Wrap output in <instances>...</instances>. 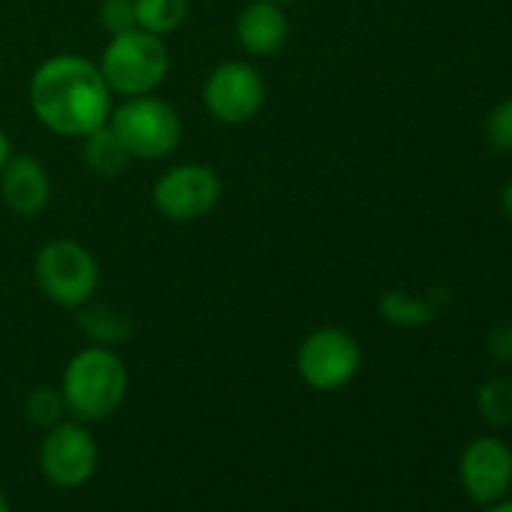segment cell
I'll return each instance as SVG.
<instances>
[{"label": "cell", "instance_id": "obj_1", "mask_svg": "<svg viewBox=\"0 0 512 512\" xmlns=\"http://www.w3.org/2000/svg\"><path fill=\"white\" fill-rule=\"evenodd\" d=\"M112 97L115 94L109 91L97 61L76 52L46 58L28 85L34 118L64 139H85L88 133L109 124L115 106Z\"/></svg>", "mask_w": 512, "mask_h": 512}, {"label": "cell", "instance_id": "obj_2", "mask_svg": "<svg viewBox=\"0 0 512 512\" xmlns=\"http://www.w3.org/2000/svg\"><path fill=\"white\" fill-rule=\"evenodd\" d=\"M130 392V368L115 347L88 344L64 368L61 395L67 413L79 422H103L115 416Z\"/></svg>", "mask_w": 512, "mask_h": 512}, {"label": "cell", "instance_id": "obj_3", "mask_svg": "<svg viewBox=\"0 0 512 512\" xmlns=\"http://www.w3.org/2000/svg\"><path fill=\"white\" fill-rule=\"evenodd\" d=\"M97 67H100L109 91L115 97L127 100V97L154 94L169 76L172 55H169L163 37L133 28L127 34L109 37Z\"/></svg>", "mask_w": 512, "mask_h": 512}, {"label": "cell", "instance_id": "obj_4", "mask_svg": "<svg viewBox=\"0 0 512 512\" xmlns=\"http://www.w3.org/2000/svg\"><path fill=\"white\" fill-rule=\"evenodd\" d=\"M34 281L49 302L79 311L100 290V263L76 238H49L34 256Z\"/></svg>", "mask_w": 512, "mask_h": 512}, {"label": "cell", "instance_id": "obj_5", "mask_svg": "<svg viewBox=\"0 0 512 512\" xmlns=\"http://www.w3.org/2000/svg\"><path fill=\"white\" fill-rule=\"evenodd\" d=\"M109 127L133 160H166L178 151L184 136L181 115L157 94L127 97L121 106H112Z\"/></svg>", "mask_w": 512, "mask_h": 512}, {"label": "cell", "instance_id": "obj_6", "mask_svg": "<svg viewBox=\"0 0 512 512\" xmlns=\"http://www.w3.org/2000/svg\"><path fill=\"white\" fill-rule=\"evenodd\" d=\"M362 368V347L356 335L341 326H320L305 335L296 350V371L314 392H338L356 380Z\"/></svg>", "mask_w": 512, "mask_h": 512}, {"label": "cell", "instance_id": "obj_7", "mask_svg": "<svg viewBox=\"0 0 512 512\" xmlns=\"http://www.w3.org/2000/svg\"><path fill=\"white\" fill-rule=\"evenodd\" d=\"M40 473L55 488H82L100 467V443L88 422L67 416L64 422L43 431L40 440Z\"/></svg>", "mask_w": 512, "mask_h": 512}, {"label": "cell", "instance_id": "obj_8", "mask_svg": "<svg viewBox=\"0 0 512 512\" xmlns=\"http://www.w3.org/2000/svg\"><path fill=\"white\" fill-rule=\"evenodd\" d=\"M223 196V181L208 163H178L166 169L151 190L157 214L172 223H193L208 217Z\"/></svg>", "mask_w": 512, "mask_h": 512}, {"label": "cell", "instance_id": "obj_9", "mask_svg": "<svg viewBox=\"0 0 512 512\" xmlns=\"http://www.w3.org/2000/svg\"><path fill=\"white\" fill-rule=\"evenodd\" d=\"M202 103L217 124L241 127L263 112L266 82L250 61H223L208 73Z\"/></svg>", "mask_w": 512, "mask_h": 512}, {"label": "cell", "instance_id": "obj_10", "mask_svg": "<svg viewBox=\"0 0 512 512\" xmlns=\"http://www.w3.org/2000/svg\"><path fill=\"white\" fill-rule=\"evenodd\" d=\"M458 482L470 503L491 506L512 491V446L497 434L473 437L458 458Z\"/></svg>", "mask_w": 512, "mask_h": 512}, {"label": "cell", "instance_id": "obj_11", "mask_svg": "<svg viewBox=\"0 0 512 512\" xmlns=\"http://www.w3.org/2000/svg\"><path fill=\"white\" fill-rule=\"evenodd\" d=\"M235 43L250 58H272L290 43V19L281 4L250 0L235 16Z\"/></svg>", "mask_w": 512, "mask_h": 512}, {"label": "cell", "instance_id": "obj_12", "mask_svg": "<svg viewBox=\"0 0 512 512\" xmlns=\"http://www.w3.org/2000/svg\"><path fill=\"white\" fill-rule=\"evenodd\" d=\"M0 196L13 214L34 217L52 202V175L37 157L13 154L0 172Z\"/></svg>", "mask_w": 512, "mask_h": 512}, {"label": "cell", "instance_id": "obj_13", "mask_svg": "<svg viewBox=\"0 0 512 512\" xmlns=\"http://www.w3.org/2000/svg\"><path fill=\"white\" fill-rule=\"evenodd\" d=\"M76 323L82 329V335L91 341V344H100V347H121L133 338V320L109 305V302H88L76 311Z\"/></svg>", "mask_w": 512, "mask_h": 512}, {"label": "cell", "instance_id": "obj_14", "mask_svg": "<svg viewBox=\"0 0 512 512\" xmlns=\"http://www.w3.org/2000/svg\"><path fill=\"white\" fill-rule=\"evenodd\" d=\"M377 311L395 329H422V326L434 323L437 302H434V296H413L404 290H386L377 302Z\"/></svg>", "mask_w": 512, "mask_h": 512}, {"label": "cell", "instance_id": "obj_15", "mask_svg": "<svg viewBox=\"0 0 512 512\" xmlns=\"http://www.w3.org/2000/svg\"><path fill=\"white\" fill-rule=\"evenodd\" d=\"M82 142H85L82 157H85V163H88V169L94 175H100V178H118V175L127 172V166H130L133 157L127 154L124 142L115 136V130L109 124H103L94 133H88Z\"/></svg>", "mask_w": 512, "mask_h": 512}, {"label": "cell", "instance_id": "obj_16", "mask_svg": "<svg viewBox=\"0 0 512 512\" xmlns=\"http://www.w3.org/2000/svg\"><path fill=\"white\" fill-rule=\"evenodd\" d=\"M190 16V0H136V22L154 37H172Z\"/></svg>", "mask_w": 512, "mask_h": 512}, {"label": "cell", "instance_id": "obj_17", "mask_svg": "<svg viewBox=\"0 0 512 512\" xmlns=\"http://www.w3.org/2000/svg\"><path fill=\"white\" fill-rule=\"evenodd\" d=\"M476 410L491 428H509L512 425V380L509 377H491L476 389Z\"/></svg>", "mask_w": 512, "mask_h": 512}, {"label": "cell", "instance_id": "obj_18", "mask_svg": "<svg viewBox=\"0 0 512 512\" xmlns=\"http://www.w3.org/2000/svg\"><path fill=\"white\" fill-rule=\"evenodd\" d=\"M25 416L34 425H40L43 431L64 422L70 413H67V401L61 395V386H37V389H31L28 398H25Z\"/></svg>", "mask_w": 512, "mask_h": 512}, {"label": "cell", "instance_id": "obj_19", "mask_svg": "<svg viewBox=\"0 0 512 512\" xmlns=\"http://www.w3.org/2000/svg\"><path fill=\"white\" fill-rule=\"evenodd\" d=\"M485 139L494 151L512 154V94L491 106L485 118Z\"/></svg>", "mask_w": 512, "mask_h": 512}, {"label": "cell", "instance_id": "obj_20", "mask_svg": "<svg viewBox=\"0 0 512 512\" xmlns=\"http://www.w3.org/2000/svg\"><path fill=\"white\" fill-rule=\"evenodd\" d=\"M97 19H100L103 31L109 37L127 34V31L139 28V22H136V0H100Z\"/></svg>", "mask_w": 512, "mask_h": 512}, {"label": "cell", "instance_id": "obj_21", "mask_svg": "<svg viewBox=\"0 0 512 512\" xmlns=\"http://www.w3.org/2000/svg\"><path fill=\"white\" fill-rule=\"evenodd\" d=\"M485 350L494 362L500 365H512V323H497L491 326L488 338H485Z\"/></svg>", "mask_w": 512, "mask_h": 512}, {"label": "cell", "instance_id": "obj_22", "mask_svg": "<svg viewBox=\"0 0 512 512\" xmlns=\"http://www.w3.org/2000/svg\"><path fill=\"white\" fill-rule=\"evenodd\" d=\"M500 211H503V217L512 223V178L503 184V190H500Z\"/></svg>", "mask_w": 512, "mask_h": 512}, {"label": "cell", "instance_id": "obj_23", "mask_svg": "<svg viewBox=\"0 0 512 512\" xmlns=\"http://www.w3.org/2000/svg\"><path fill=\"white\" fill-rule=\"evenodd\" d=\"M10 157H13V142H10V136L4 133V127H0V172H4V166H7Z\"/></svg>", "mask_w": 512, "mask_h": 512}, {"label": "cell", "instance_id": "obj_24", "mask_svg": "<svg viewBox=\"0 0 512 512\" xmlns=\"http://www.w3.org/2000/svg\"><path fill=\"white\" fill-rule=\"evenodd\" d=\"M485 512H512V494H506L503 500H497V503L485 506Z\"/></svg>", "mask_w": 512, "mask_h": 512}, {"label": "cell", "instance_id": "obj_25", "mask_svg": "<svg viewBox=\"0 0 512 512\" xmlns=\"http://www.w3.org/2000/svg\"><path fill=\"white\" fill-rule=\"evenodd\" d=\"M0 512H13V503H10V497H7L4 488H0Z\"/></svg>", "mask_w": 512, "mask_h": 512}, {"label": "cell", "instance_id": "obj_26", "mask_svg": "<svg viewBox=\"0 0 512 512\" xmlns=\"http://www.w3.org/2000/svg\"><path fill=\"white\" fill-rule=\"evenodd\" d=\"M272 4H281V7H287V4H296V0H272Z\"/></svg>", "mask_w": 512, "mask_h": 512}]
</instances>
